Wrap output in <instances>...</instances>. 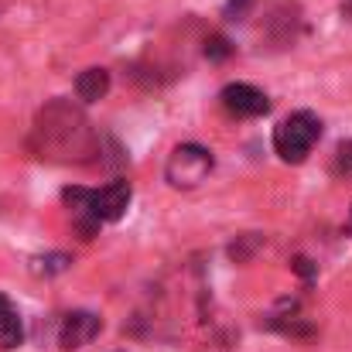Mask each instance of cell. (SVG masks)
Returning a JSON list of instances; mask_svg holds the SVG:
<instances>
[{
    "instance_id": "9c48e42d",
    "label": "cell",
    "mask_w": 352,
    "mask_h": 352,
    "mask_svg": "<svg viewBox=\"0 0 352 352\" xmlns=\"http://www.w3.org/2000/svg\"><path fill=\"white\" fill-rule=\"evenodd\" d=\"M230 52H233V48H230V41H226L223 34H212V38L206 41V58H209V62H223V58H230Z\"/></svg>"
},
{
    "instance_id": "7c38bea8",
    "label": "cell",
    "mask_w": 352,
    "mask_h": 352,
    "mask_svg": "<svg viewBox=\"0 0 352 352\" xmlns=\"http://www.w3.org/2000/svg\"><path fill=\"white\" fill-rule=\"evenodd\" d=\"M349 10H352V0H349Z\"/></svg>"
},
{
    "instance_id": "30bf717a",
    "label": "cell",
    "mask_w": 352,
    "mask_h": 352,
    "mask_svg": "<svg viewBox=\"0 0 352 352\" xmlns=\"http://www.w3.org/2000/svg\"><path fill=\"white\" fill-rule=\"evenodd\" d=\"M336 175H352V140H342L336 147Z\"/></svg>"
},
{
    "instance_id": "277c9868",
    "label": "cell",
    "mask_w": 352,
    "mask_h": 352,
    "mask_svg": "<svg viewBox=\"0 0 352 352\" xmlns=\"http://www.w3.org/2000/svg\"><path fill=\"white\" fill-rule=\"evenodd\" d=\"M100 336V318L89 315V311H72L62 318V329H58V346L65 352L82 349L86 342H93Z\"/></svg>"
},
{
    "instance_id": "3957f363",
    "label": "cell",
    "mask_w": 352,
    "mask_h": 352,
    "mask_svg": "<svg viewBox=\"0 0 352 352\" xmlns=\"http://www.w3.org/2000/svg\"><path fill=\"white\" fill-rule=\"evenodd\" d=\"M219 100H223V110L233 113V117H239V120L263 117V113L270 110L267 93L256 89V86H250V82H230V86L219 93Z\"/></svg>"
},
{
    "instance_id": "8fae6325",
    "label": "cell",
    "mask_w": 352,
    "mask_h": 352,
    "mask_svg": "<svg viewBox=\"0 0 352 352\" xmlns=\"http://www.w3.org/2000/svg\"><path fill=\"white\" fill-rule=\"evenodd\" d=\"M3 308H10V301H7V298L0 294V311H3Z\"/></svg>"
},
{
    "instance_id": "52a82bcc",
    "label": "cell",
    "mask_w": 352,
    "mask_h": 352,
    "mask_svg": "<svg viewBox=\"0 0 352 352\" xmlns=\"http://www.w3.org/2000/svg\"><path fill=\"white\" fill-rule=\"evenodd\" d=\"M24 339V329H21V318L14 308H3L0 311V349H17Z\"/></svg>"
},
{
    "instance_id": "ba28073f",
    "label": "cell",
    "mask_w": 352,
    "mask_h": 352,
    "mask_svg": "<svg viewBox=\"0 0 352 352\" xmlns=\"http://www.w3.org/2000/svg\"><path fill=\"white\" fill-rule=\"evenodd\" d=\"M65 267H69V256L65 253H52V256H38L31 270L34 274H62Z\"/></svg>"
},
{
    "instance_id": "7a4b0ae2",
    "label": "cell",
    "mask_w": 352,
    "mask_h": 352,
    "mask_svg": "<svg viewBox=\"0 0 352 352\" xmlns=\"http://www.w3.org/2000/svg\"><path fill=\"white\" fill-rule=\"evenodd\" d=\"M212 151L202 144H178L168 154L164 164V178L171 188H199L209 175H212Z\"/></svg>"
},
{
    "instance_id": "6da1fadb",
    "label": "cell",
    "mask_w": 352,
    "mask_h": 352,
    "mask_svg": "<svg viewBox=\"0 0 352 352\" xmlns=\"http://www.w3.org/2000/svg\"><path fill=\"white\" fill-rule=\"evenodd\" d=\"M322 137V120L311 110H298L274 126V151L287 164H301Z\"/></svg>"
},
{
    "instance_id": "8992f818",
    "label": "cell",
    "mask_w": 352,
    "mask_h": 352,
    "mask_svg": "<svg viewBox=\"0 0 352 352\" xmlns=\"http://www.w3.org/2000/svg\"><path fill=\"white\" fill-rule=\"evenodd\" d=\"M76 93H79L82 103H100L110 93V72L107 69H86L76 79Z\"/></svg>"
},
{
    "instance_id": "5b68a950",
    "label": "cell",
    "mask_w": 352,
    "mask_h": 352,
    "mask_svg": "<svg viewBox=\"0 0 352 352\" xmlns=\"http://www.w3.org/2000/svg\"><path fill=\"white\" fill-rule=\"evenodd\" d=\"M130 185L126 182H110L107 188H100V192H93V216H96V223H117L120 216L126 212V206H130Z\"/></svg>"
}]
</instances>
